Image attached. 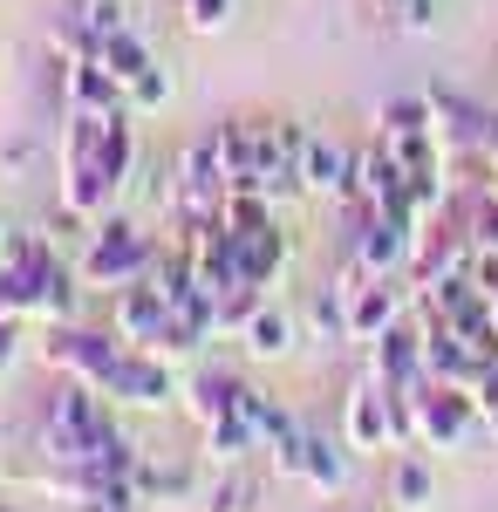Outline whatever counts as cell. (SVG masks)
<instances>
[{"label":"cell","mask_w":498,"mask_h":512,"mask_svg":"<svg viewBox=\"0 0 498 512\" xmlns=\"http://www.w3.org/2000/svg\"><path fill=\"white\" fill-rule=\"evenodd\" d=\"M110 396L76 383V376H62L55 390H48V417H41V458L48 465H89V451L110 437Z\"/></svg>","instance_id":"obj_1"},{"label":"cell","mask_w":498,"mask_h":512,"mask_svg":"<svg viewBox=\"0 0 498 512\" xmlns=\"http://www.w3.org/2000/svg\"><path fill=\"white\" fill-rule=\"evenodd\" d=\"M157 260V239L137 233L130 219H96L89 226V239H82V260L76 274L82 287H103V294H116V287H130V280H144Z\"/></svg>","instance_id":"obj_2"},{"label":"cell","mask_w":498,"mask_h":512,"mask_svg":"<svg viewBox=\"0 0 498 512\" xmlns=\"http://www.w3.org/2000/svg\"><path fill=\"white\" fill-rule=\"evenodd\" d=\"M410 424H417V444L423 451H458L471 431H485V410L478 396L458 390V383H410Z\"/></svg>","instance_id":"obj_3"},{"label":"cell","mask_w":498,"mask_h":512,"mask_svg":"<svg viewBox=\"0 0 498 512\" xmlns=\"http://www.w3.org/2000/svg\"><path fill=\"white\" fill-rule=\"evenodd\" d=\"M123 335H96V328H76V321H62V328H48V342H41V355L62 369V376H76V383H89V390H103L110 383V369L123 362Z\"/></svg>","instance_id":"obj_4"},{"label":"cell","mask_w":498,"mask_h":512,"mask_svg":"<svg viewBox=\"0 0 498 512\" xmlns=\"http://www.w3.org/2000/svg\"><path fill=\"white\" fill-rule=\"evenodd\" d=\"M110 403H137V410H171V403H185V383L171 376V362L151 349H123V362L110 369V383H103Z\"/></svg>","instance_id":"obj_5"},{"label":"cell","mask_w":498,"mask_h":512,"mask_svg":"<svg viewBox=\"0 0 498 512\" xmlns=\"http://www.w3.org/2000/svg\"><path fill=\"white\" fill-rule=\"evenodd\" d=\"M342 437L348 451H396V417H389V383L362 376L342 403Z\"/></svg>","instance_id":"obj_6"},{"label":"cell","mask_w":498,"mask_h":512,"mask_svg":"<svg viewBox=\"0 0 498 512\" xmlns=\"http://www.w3.org/2000/svg\"><path fill=\"white\" fill-rule=\"evenodd\" d=\"M110 328L130 342V349H151L157 335L171 328V301L157 294L151 280H130V287H116V294H110Z\"/></svg>","instance_id":"obj_7"},{"label":"cell","mask_w":498,"mask_h":512,"mask_svg":"<svg viewBox=\"0 0 498 512\" xmlns=\"http://www.w3.org/2000/svg\"><path fill=\"white\" fill-rule=\"evenodd\" d=\"M369 376L389 383V390L423 383V321H417V328H410V321H396V328H383V335L369 342Z\"/></svg>","instance_id":"obj_8"},{"label":"cell","mask_w":498,"mask_h":512,"mask_svg":"<svg viewBox=\"0 0 498 512\" xmlns=\"http://www.w3.org/2000/svg\"><path fill=\"white\" fill-rule=\"evenodd\" d=\"M62 110L110 117V110H123V82H116L96 55H76V62H62Z\"/></svg>","instance_id":"obj_9"},{"label":"cell","mask_w":498,"mask_h":512,"mask_svg":"<svg viewBox=\"0 0 498 512\" xmlns=\"http://www.w3.org/2000/svg\"><path fill=\"white\" fill-rule=\"evenodd\" d=\"M348 178H355V151H342L335 137H307L301 198H348Z\"/></svg>","instance_id":"obj_10"},{"label":"cell","mask_w":498,"mask_h":512,"mask_svg":"<svg viewBox=\"0 0 498 512\" xmlns=\"http://www.w3.org/2000/svg\"><path fill=\"white\" fill-rule=\"evenodd\" d=\"M287 260H294V246H287V233L273 219L253 226V233H239V274H246V287H280Z\"/></svg>","instance_id":"obj_11"},{"label":"cell","mask_w":498,"mask_h":512,"mask_svg":"<svg viewBox=\"0 0 498 512\" xmlns=\"http://www.w3.org/2000/svg\"><path fill=\"white\" fill-rule=\"evenodd\" d=\"M239 396H246V383H239V376H226V369H198L192 383H185V410H192L198 431H212V424L239 417Z\"/></svg>","instance_id":"obj_12"},{"label":"cell","mask_w":498,"mask_h":512,"mask_svg":"<svg viewBox=\"0 0 498 512\" xmlns=\"http://www.w3.org/2000/svg\"><path fill=\"white\" fill-rule=\"evenodd\" d=\"M348 478H355V465H348V437L335 444V437L307 431V458H301V485H307V492H321V499H342Z\"/></svg>","instance_id":"obj_13"},{"label":"cell","mask_w":498,"mask_h":512,"mask_svg":"<svg viewBox=\"0 0 498 512\" xmlns=\"http://www.w3.org/2000/svg\"><path fill=\"white\" fill-rule=\"evenodd\" d=\"M76 280L82 274H69V267H62V246H55V253L35 267V321H48V328L76 321V294H82Z\"/></svg>","instance_id":"obj_14"},{"label":"cell","mask_w":498,"mask_h":512,"mask_svg":"<svg viewBox=\"0 0 498 512\" xmlns=\"http://www.w3.org/2000/svg\"><path fill=\"white\" fill-rule=\"evenodd\" d=\"M430 492H437V472H430L423 444H410V451H396V465H389V506L423 512V506H430Z\"/></svg>","instance_id":"obj_15"},{"label":"cell","mask_w":498,"mask_h":512,"mask_svg":"<svg viewBox=\"0 0 498 512\" xmlns=\"http://www.w3.org/2000/svg\"><path fill=\"white\" fill-rule=\"evenodd\" d=\"M137 499L144 506H192L198 499V478L185 472V465H151V458H137Z\"/></svg>","instance_id":"obj_16"},{"label":"cell","mask_w":498,"mask_h":512,"mask_svg":"<svg viewBox=\"0 0 498 512\" xmlns=\"http://www.w3.org/2000/svg\"><path fill=\"white\" fill-rule=\"evenodd\" d=\"M239 417H246V431L260 437V451H273V444H287V437L301 431V424H294V410H287V403H273L267 390H253V383H246V396H239Z\"/></svg>","instance_id":"obj_17"},{"label":"cell","mask_w":498,"mask_h":512,"mask_svg":"<svg viewBox=\"0 0 498 512\" xmlns=\"http://www.w3.org/2000/svg\"><path fill=\"white\" fill-rule=\"evenodd\" d=\"M239 342H246V355H260V362H280V355L294 349V315L267 301L260 315H253L246 328H239Z\"/></svg>","instance_id":"obj_18"},{"label":"cell","mask_w":498,"mask_h":512,"mask_svg":"<svg viewBox=\"0 0 498 512\" xmlns=\"http://www.w3.org/2000/svg\"><path fill=\"white\" fill-rule=\"evenodd\" d=\"M96 62H103V69H110V76L123 82V89H130V82L144 76V69H151L157 55H151V41L137 35V28H123V35H110L103 48H96Z\"/></svg>","instance_id":"obj_19"},{"label":"cell","mask_w":498,"mask_h":512,"mask_svg":"<svg viewBox=\"0 0 498 512\" xmlns=\"http://www.w3.org/2000/svg\"><path fill=\"white\" fill-rule=\"evenodd\" d=\"M417 130H437L430 96H389L383 110H376V137H417Z\"/></svg>","instance_id":"obj_20"},{"label":"cell","mask_w":498,"mask_h":512,"mask_svg":"<svg viewBox=\"0 0 498 512\" xmlns=\"http://www.w3.org/2000/svg\"><path fill=\"white\" fill-rule=\"evenodd\" d=\"M69 14H76V28L89 35V48H103L110 35H123V28H130L123 0H69Z\"/></svg>","instance_id":"obj_21"},{"label":"cell","mask_w":498,"mask_h":512,"mask_svg":"<svg viewBox=\"0 0 498 512\" xmlns=\"http://www.w3.org/2000/svg\"><path fill=\"white\" fill-rule=\"evenodd\" d=\"M253 499H260V478L239 472V465H226V478L198 499V512H253Z\"/></svg>","instance_id":"obj_22"},{"label":"cell","mask_w":498,"mask_h":512,"mask_svg":"<svg viewBox=\"0 0 498 512\" xmlns=\"http://www.w3.org/2000/svg\"><path fill=\"white\" fill-rule=\"evenodd\" d=\"M171 96H178L171 69H164V62H151L144 76H137L130 89H123V110H130V117H151V110H164V103H171Z\"/></svg>","instance_id":"obj_23"},{"label":"cell","mask_w":498,"mask_h":512,"mask_svg":"<svg viewBox=\"0 0 498 512\" xmlns=\"http://www.w3.org/2000/svg\"><path fill=\"white\" fill-rule=\"evenodd\" d=\"M205 451H212L219 465H246V458L260 451V437L246 431V417H226V424H212V431H205Z\"/></svg>","instance_id":"obj_24"},{"label":"cell","mask_w":498,"mask_h":512,"mask_svg":"<svg viewBox=\"0 0 498 512\" xmlns=\"http://www.w3.org/2000/svg\"><path fill=\"white\" fill-rule=\"evenodd\" d=\"M307 321H314V335H321V342H348V294L335 287V280H328V287L314 294Z\"/></svg>","instance_id":"obj_25"},{"label":"cell","mask_w":498,"mask_h":512,"mask_svg":"<svg viewBox=\"0 0 498 512\" xmlns=\"http://www.w3.org/2000/svg\"><path fill=\"white\" fill-rule=\"evenodd\" d=\"M232 14H239L232 0H185V28H192V35H226Z\"/></svg>","instance_id":"obj_26"},{"label":"cell","mask_w":498,"mask_h":512,"mask_svg":"<svg viewBox=\"0 0 498 512\" xmlns=\"http://www.w3.org/2000/svg\"><path fill=\"white\" fill-rule=\"evenodd\" d=\"M389 7V28H403V35H430L437 28V0H383Z\"/></svg>","instance_id":"obj_27"},{"label":"cell","mask_w":498,"mask_h":512,"mask_svg":"<svg viewBox=\"0 0 498 512\" xmlns=\"http://www.w3.org/2000/svg\"><path fill=\"white\" fill-rule=\"evenodd\" d=\"M14 342H21V321H7V315H0V376L14 369Z\"/></svg>","instance_id":"obj_28"},{"label":"cell","mask_w":498,"mask_h":512,"mask_svg":"<svg viewBox=\"0 0 498 512\" xmlns=\"http://www.w3.org/2000/svg\"><path fill=\"white\" fill-rule=\"evenodd\" d=\"M478 158H485V164H492V171H498V110H492V117H485V151H478Z\"/></svg>","instance_id":"obj_29"},{"label":"cell","mask_w":498,"mask_h":512,"mask_svg":"<svg viewBox=\"0 0 498 512\" xmlns=\"http://www.w3.org/2000/svg\"><path fill=\"white\" fill-rule=\"evenodd\" d=\"M0 260H7V233H0Z\"/></svg>","instance_id":"obj_30"},{"label":"cell","mask_w":498,"mask_h":512,"mask_svg":"<svg viewBox=\"0 0 498 512\" xmlns=\"http://www.w3.org/2000/svg\"><path fill=\"white\" fill-rule=\"evenodd\" d=\"M492 321H498V294H492Z\"/></svg>","instance_id":"obj_31"},{"label":"cell","mask_w":498,"mask_h":512,"mask_svg":"<svg viewBox=\"0 0 498 512\" xmlns=\"http://www.w3.org/2000/svg\"><path fill=\"white\" fill-rule=\"evenodd\" d=\"M0 512H14V506H0Z\"/></svg>","instance_id":"obj_32"}]
</instances>
